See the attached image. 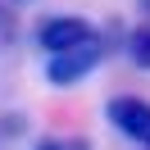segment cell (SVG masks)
Returning <instances> with one entry per match:
<instances>
[{
    "mask_svg": "<svg viewBox=\"0 0 150 150\" xmlns=\"http://www.w3.org/2000/svg\"><path fill=\"white\" fill-rule=\"evenodd\" d=\"M105 37L96 32L91 41H82V46H73V50H59V55H50V64H46V82L50 86H73V82H82L86 73H96V64L105 59Z\"/></svg>",
    "mask_w": 150,
    "mask_h": 150,
    "instance_id": "obj_1",
    "label": "cell"
},
{
    "mask_svg": "<svg viewBox=\"0 0 150 150\" xmlns=\"http://www.w3.org/2000/svg\"><path fill=\"white\" fill-rule=\"evenodd\" d=\"M96 28L86 18H77V14H50V18L37 23V46L46 50V55H59V50H73L82 46V41H91Z\"/></svg>",
    "mask_w": 150,
    "mask_h": 150,
    "instance_id": "obj_2",
    "label": "cell"
},
{
    "mask_svg": "<svg viewBox=\"0 0 150 150\" xmlns=\"http://www.w3.org/2000/svg\"><path fill=\"white\" fill-rule=\"evenodd\" d=\"M105 118H109L114 132H123L127 141H141L150 150V100H141V96H114L105 105Z\"/></svg>",
    "mask_w": 150,
    "mask_h": 150,
    "instance_id": "obj_3",
    "label": "cell"
},
{
    "mask_svg": "<svg viewBox=\"0 0 150 150\" xmlns=\"http://www.w3.org/2000/svg\"><path fill=\"white\" fill-rule=\"evenodd\" d=\"M127 50H132V59H137V68H150V23L127 37Z\"/></svg>",
    "mask_w": 150,
    "mask_h": 150,
    "instance_id": "obj_4",
    "label": "cell"
},
{
    "mask_svg": "<svg viewBox=\"0 0 150 150\" xmlns=\"http://www.w3.org/2000/svg\"><path fill=\"white\" fill-rule=\"evenodd\" d=\"M37 150H91L86 141H46V146H37Z\"/></svg>",
    "mask_w": 150,
    "mask_h": 150,
    "instance_id": "obj_5",
    "label": "cell"
}]
</instances>
